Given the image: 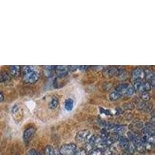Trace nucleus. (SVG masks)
<instances>
[{"mask_svg":"<svg viewBox=\"0 0 155 155\" xmlns=\"http://www.w3.org/2000/svg\"><path fill=\"white\" fill-rule=\"evenodd\" d=\"M23 80L29 84H34L39 79L41 75L40 68L37 66H23L21 67Z\"/></svg>","mask_w":155,"mask_h":155,"instance_id":"obj_1","label":"nucleus"},{"mask_svg":"<svg viewBox=\"0 0 155 155\" xmlns=\"http://www.w3.org/2000/svg\"><path fill=\"white\" fill-rule=\"evenodd\" d=\"M116 92H118L119 93L124 95H127V96H130V95H134V89L133 85H131L129 83H123L120 84L118 86L116 87Z\"/></svg>","mask_w":155,"mask_h":155,"instance_id":"obj_2","label":"nucleus"},{"mask_svg":"<svg viewBox=\"0 0 155 155\" xmlns=\"http://www.w3.org/2000/svg\"><path fill=\"white\" fill-rule=\"evenodd\" d=\"M77 149V147L74 143L63 145L59 150V153L60 155H74Z\"/></svg>","mask_w":155,"mask_h":155,"instance_id":"obj_3","label":"nucleus"},{"mask_svg":"<svg viewBox=\"0 0 155 155\" xmlns=\"http://www.w3.org/2000/svg\"><path fill=\"white\" fill-rule=\"evenodd\" d=\"M90 137H91V134L89 131L84 130H81L76 135V140L79 143H86Z\"/></svg>","mask_w":155,"mask_h":155,"instance_id":"obj_4","label":"nucleus"},{"mask_svg":"<svg viewBox=\"0 0 155 155\" xmlns=\"http://www.w3.org/2000/svg\"><path fill=\"white\" fill-rule=\"evenodd\" d=\"M132 77L134 81H143V78H145L144 70L140 68H135L133 71Z\"/></svg>","mask_w":155,"mask_h":155,"instance_id":"obj_5","label":"nucleus"},{"mask_svg":"<svg viewBox=\"0 0 155 155\" xmlns=\"http://www.w3.org/2000/svg\"><path fill=\"white\" fill-rule=\"evenodd\" d=\"M120 71H120V68H118L109 67L105 68L104 71H103V73H104V75L106 76V77L110 78L115 75H119Z\"/></svg>","mask_w":155,"mask_h":155,"instance_id":"obj_6","label":"nucleus"},{"mask_svg":"<svg viewBox=\"0 0 155 155\" xmlns=\"http://www.w3.org/2000/svg\"><path fill=\"white\" fill-rule=\"evenodd\" d=\"M35 132L36 129L34 127H30L27 130H26L23 133V140H24V142H28L33 137Z\"/></svg>","mask_w":155,"mask_h":155,"instance_id":"obj_7","label":"nucleus"},{"mask_svg":"<svg viewBox=\"0 0 155 155\" xmlns=\"http://www.w3.org/2000/svg\"><path fill=\"white\" fill-rule=\"evenodd\" d=\"M143 136L154 134V126L150 124H146L141 130Z\"/></svg>","mask_w":155,"mask_h":155,"instance_id":"obj_8","label":"nucleus"},{"mask_svg":"<svg viewBox=\"0 0 155 155\" xmlns=\"http://www.w3.org/2000/svg\"><path fill=\"white\" fill-rule=\"evenodd\" d=\"M134 89L138 92H144V81H134Z\"/></svg>","mask_w":155,"mask_h":155,"instance_id":"obj_9","label":"nucleus"},{"mask_svg":"<svg viewBox=\"0 0 155 155\" xmlns=\"http://www.w3.org/2000/svg\"><path fill=\"white\" fill-rule=\"evenodd\" d=\"M21 72V67L18 65L10 66L9 67V73L13 77H17Z\"/></svg>","mask_w":155,"mask_h":155,"instance_id":"obj_10","label":"nucleus"},{"mask_svg":"<svg viewBox=\"0 0 155 155\" xmlns=\"http://www.w3.org/2000/svg\"><path fill=\"white\" fill-rule=\"evenodd\" d=\"M119 141V144L121 147L124 150H127V147L129 146V143H130V140H129L127 138L124 137H120L118 139Z\"/></svg>","mask_w":155,"mask_h":155,"instance_id":"obj_11","label":"nucleus"},{"mask_svg":"<svg viewBox=\"0 0 155 155\" xmlns=\"http://www.w3.org/2000/svg\"><path fill=\"white\" fill-rule=\"evenodd\" d=\"M145 74V78H147V81H150L152 80L155 79V75L153 74V71H151L150 70H146L144 71Z\"/></svg>","mask_w":155,"mask_h":155,"instance_id":"obj_12","label":"nucleus"},{"mask_svg":"<svg viewBox=\"0 0 155 155\" xmlns=\"http://www.w3.org/2000/svg\"><path fill=\"white\" fill-rule=\"evenodd\" d=\"M58 105H59V100H58V99L56 96H54L53 98L51 99V102H50V105H49L50 109H55V108L58 107Z\"/></svg>","mask_w":155,"mask_h":155,"instance_id":"obj_13","label":"nucleus"},{"mask_svg":"<svg viewBox=\"0 0 155 155\" xmlns=\"http://www.w3.org/2000/svg\"><path fill=\"white\" fill-rule=\"evenodd\" d=\"M54 71V66H46L44 68V74L48 77H50L53 74Z\"/></svg>","mask_w":155,"mask_h":155,"instance_id":"obj_14","label":"nucleus"},{"mask_svg":"<svg viewBox=\"0 0 155 155\" xmlns=\"http://www.w3.org/2000/svg\"><path fill=\"white\" fill-rule=\"evenodd\" d=\"M11 79V77L8 73L0 72V82H6Z\"/></svg>","mask_w":155,"mask_h":155,"instance_id":"obj_15","label":"nucleus"},{"mask_svg":"<svg viewBox=\"0 0 155 155\" xmlns=\"http://www.w3.org/2000/svg\"><path fill=\"white\" fill-rule=\"evenodd\" d=\"M73 105H74V102H73L72 99H67L65 102V105H64V107H65L66 110H68V111H71L73 109Z\"/></svg>","mask_w":155,"mask_h":155,"instance_id":"obj_16","label":"nucleus"},{"mask_svg":"<svg viewBox=\"0 0 155 155\" xmlns=\"http://www.w3.org/2000/svg\"><path fill=\"white\" fill-rule=\"evenodd\" d=\"M120 97H121V94L119 93L116 91H115V92H113L112 93H110V95H109V99L111 101H116L117 99H120Z\"/></svg>","mask_w":155,"mask_h":155,"instance_id":"obj_17","label":"nucleus"},{"mask_svg":"<svg viewBox=\"0 0 155 155\" xmlns=\"http://www.w3.org/2000/svg\"><path fill=\"white\" fill-rule=\"evenodd\" d=\"M44 155H54L53 147L51 146H47L44 148Z\"/></svg>","mask_w":155,"mask_h":155,"instance_id":"obj_18","label":"nucleus"},{"mask_svg":"<svg viewBox=\"0 0 155 155\" xmlns=\"http://www.w3.org/2000/svg\"><path fill=\"white\" fill-rule=\"evenodd\" d=\"M88 155H102V150H100V149H93L88 153Z\"/></svg>","mask_w":155,"mask_h":155,"instance_id":"obj_19","label":"nucleus"},{"mask_svg":"<svg viewBox=\"0 0 155 155\" xmlns=\"http://www.w3.org/2000/svg\"><path fill=\"white\" fill-rule=\"evenodd\" d=\"M141 99L144 101H147L150 99V94L148 92H144L142 93V95H141Z\"/></svg>","mask_w":155,"mask_h":155,"instance_id":"obj_20","label":"nucleus"},{"mask_svg":"<svg viewBox=\"0 0 155 155\" xmlns=\"http://www.w3.org/2000/svg\"><path fill=\"white\" fill-rule=\"evenodd\" d=\"M152 109V105L150 103H146L145 102V105L143 108V110H144L145 112H150Z\"/></svg>","mask_w":155,"mask_h":155,"instance_id":"obj_21","label":"nucleus"},{"mask_svg":"<svg viewBox=\"0 0 155 155\" xmlns=\"http://www.w3.org/2000/svg\"><path fill=\"white\" fill-rule=\"evenodd\" d=\"M74 155H88V153L84 149H77Z\"/></svg>","mask_w":155,"mask_h":155,"instance_id":"obj_22","label":"nucleus"},{"mask_svg":"<svg viewBox=\"0 0 155 155\" xmlns=\"http://www.w3.org/2000/svg\"><path fill=\"white\" fill-rule=\"evenodd\" d=\"M134 108V105L133 104L132 102H128L124 105V109H133Z\"/></svg>","mask_w":155,"mask_h":155,"instance_id":"obj_23","label":"nucleus"},{"mask_svg":"<svg viewBox=\"0 0 155 155\" xmlns=\"http://www.w3.org/2000/svg\"><path fill=\"white\" fill-rule=\"evenodd\" d=\"M28 155H43V154H41L40 152L37 151V150H34V149H32V150H30V151H29Z\"/></svg>","mask_w":155,"mask_h":155,"instance_id":"obj_24","label":"nucleus"},{"mask_svg":"<svg viewBox=\"0 0 155 155\" xmlns=\"http://www.w3.org/2000/svg\"><path fill=\"white\" fill-rule=\"evenodd\" d=\"M78 68V66H68V69L71 71H75L77 70Z\"/></svg>","mask_w":155,"mask_h":155,"instance_id":"obj_25","label":"nucleus"},{"mask_svg":"<svg viewBox=\"0 0 155 155\" xmlns=\"http://www.w3.org/2000/svg\"><path fill=\"white\" fill-rule=\"evenodd\" d=\"M3 99H4L3 95H2V94L1 93V92H0V102H2V101H3Z\"/></svg>","mask_w":155,"mask_h":155,"instance_id":"obj_26","label":"nucleus"}]
</instances>
